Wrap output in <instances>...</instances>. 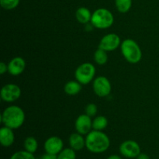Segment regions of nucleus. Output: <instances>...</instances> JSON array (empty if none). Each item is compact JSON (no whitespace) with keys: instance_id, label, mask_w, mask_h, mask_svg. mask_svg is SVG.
<instances>
[{"instance_id":"f257e3e1","label":"nucleus","mask_w":159,"mask_h":159,"mask_svg":"<svg viewBox=\"0 0 159 159\" xmlns=\"http://www.w3.org/2000/svg\"><path fill=\"white\" fill-rule=\"evenodd\" d=\"M110 145V138L101 130H93L85 137V148L92 153H103L108 150Z\"/></svg>"},{"instance_id":"f03ea898","label":"nucleus","mask_w":159,"mask_h":159,"mask_svg":"<svg viewBox=\"0 0 159 159\" xmlns=\"http://www.w3.org/2000/svg\"><path fill=\"white\" fill-rule=\"evenodd\" d=\"M25 113L21 107L18 106H9L2 111L1 121L3 125L12 130L19 129L25 122Z\"/></svg>"},{"instance_id":"7ed1b4c3","label":"nucleus","mask_w":159,"mask_h":159,"mask_svg":"<svg viewBox=\"0 0 159 159\" xmlns=\"http://www.w3.org/2000/svg\"><path fill=\"white\" fill-rule=\"evenodd\" d=\"M120 51L123 57L130 64H137L142 58V51L135 40L126 39L121 42Z\"/></svg>"},{"instance_id":"20e7f679","label":"nucleus","mask_w":159,"mask_h":159,"mask_svg":"<svg viewBox=\"0 0 159 159\" xmlns=\"http://www.w3.org/2000/svg\"><path fill=\"white\" fill-rule=\"evenodd\" d=\"M114 23V16L109 9L99 8L96 9L92 15L90 23L93 27L99 30L110 28Z\"/></svg>"},{"instance_id":"39448f33","label":"nucleus","mask_w":159,"mask_h":159,"mask_svg":"<svg viewBox=\"0 0 159 159\" xmlns=\"http://www.w3.org/2000/svg\"><path fill=\"white\" fill-rule=\"evenodd\" d=\"M96 71V68L93 64L85 62L77 67L75 71V78L82 85H87L93 81Z\"/></svg>"},{"instance_id":"423d86ee","label":"nucleus","mask_w":159,"mask_h":159,"mask_svg":"<svg viewBox=\"0 0 159 159\" xmlns=\"http://www.w3.org/2000/svg\"><path fill=\"white\" fill-rule=\"evenodd\" d=\"M21 89L16 84L9 83L3 85L0 92L2 100L6 102H13L21 96Z\"/></svg>"},{"instance_id":"0eeeda50","label":"nucleus","mask_w":159,"mask_h":159,"mask_svg":"<svg viewBox=\"0 0 159 159\" xmlns=\"http://www.w3.org/2000/svg\"><path fill=\"white\" fill-rule=\"evenodd\" d=\"M93 89L95 94L101 98L107 97L110 94L112 85L110 80L105 76H99L93 80Z\"/></svg>"},{"instance_id":"6e6552de","label":"nucleus","mask_w":159,"mask_h":159,"mask_svg":"<svg viewBox=\"0 0 159 159\" xmlns=\"http://www.w3.org/2000/svg\"><path fill=\"white\" fill-rule=\"evenodd\" d=\"M120 37L114 33L106 34L102 37L99 43V48L104 50L107 52L113 51L117 49L121 44Z\"/></svg>"},{"instance_id":"1a4fd4ad","label":"nucleus","mask_w":159,"mask_h":159,"mask_svg":"<svg viewBox=\"0 0 159 159\" xmlns=\"http://www.w3.org/2000/svg\"><path fill=\"white\" fill-rule=\"evenodd\" d=\"M120 152L125 158H134L141 153V147L137 141L127 140L120 144Z\"/></svg>"},{"instance_id":"9d476101","label":"nucleus","mask_w":159,"mask_h":159,"mask_svg":"<svg viewBox=\"0 0 159 159\" xmlns=\"http://www.w3.org/2000/svg\"><path fill=\"white\" fill-rule=\"evenodd\" d=\"M75 128L78 133L82 135H87L93 130V120L87 114H81L76 118Z\"/></svg>"},{"instance_id":"9b49d317","label":"nucleus","mask_w":159,"mask_h":159,"mask_svg":"<svg viewBox=\"0 0 159 159\" xmlns=\"http://www.w3.org/2000/svg\"><path fill=\"white\" fill-rule=\"evenodd\" d=\"M43 148L46 153L57 155L64 149V142L59 137H50L45 141Z\"/></svg>"},{"instance_id":"f8f14e48","label":"nucleus","mask_w":159,"mask_h":159,"mask_svg":"<svg viewBox=\"0 0 159 159\" xmlns=\"http://www.w3.org/2000/svg\"><path fill=\"white\" fill-rule=\"evenodd\" d=\"M26 68V61L21 57H15L8 63V72L12 76L21 75Z\"/></svg>"},{"instance_id":"ddd939ff","label":"nucleus","mask_w":159,"mask_h":159,"mask_svg":"<svg viewBox=\"0 0 159 159\" xmlns=\"http://www.w3.org/2000/svg\"><path fill=\"white\" fill-rule=\"evenodd\" d=\"M15 141V134L13 130L9 127L3 126L0 129V143L2 146L9 148L13 144Z\"/></svg>"},{"instance_id":"4468645a","label":"nucleus","mask_w":159,"mask_h":159,"mask_svg":"<svg viewBox=\"0 0 159 159\" xmlns=\"http://www.w3.org/2000/svg\"><path fill=\"white\" fill-rule=\"evenodd\" d=\"M68 143L70 148L73 150L75 152L81 151L85 147V138H83V135L76 132L70 135L68 138Z\"/></svg>"},{"instance_id":"2eb2a0df","label":"nucleus","mask_w":159,"mask_h":159,"mask_svg":"<svg viewBox=\"0 0 159 159\" xmlns=\"http://www.w3.org/2000/svg\"><path fill=\"white\" fill-rule=\"evenodd\" d=\"M92 15H93V13L86 7H79L75 12V18L77 21L79 23L85 25L90 23Z\"/></svg>"},{"instance_id":"dca6fc26","label":"nucleus","mask_w":159,"mask_h":159,"mask_svg":"<svg viewBox=\"0 0 159 159\" xmlns=\"http://www.w3.org/2000/svg\"><path fill=\"white\" fill-rule=\"evenodd\" d=\"M82 90V84L77 80L69 81L64 86V91L68 96H75Z\"/></svg>"},{"instance_id":"f3484780","label":"nucleus","mask_w":159,"mask_h":159,"mask_svg":"<svg viewBox=\"0 0 159 159\" xmlns=\"http://www.w3.org/2000/svg\"><path fill=\"white\" fill-rule=\"evenodd\" d=\"M108 120L104 116H97L93 120V130H102L107 128Z\"/></svg>"},{"instance_id":"a211bd4d","label":"nucleus","mask_w":159,"mask_h":159,"mask_svg":"<svg viewBox=\"0 0 159 159\" xmlns=\"http://www.w3.org/2000/svg\"><path fill=\"white\" fill-rule=\"evenodd\" d=\"M23 147L26 152L34 154L38 148V142L34 137H27L24 140Z\"/></svg>"},{"instance_id":"6ab92c4d","label":"nucleus","mask_w":159,"mask_h":159,"mask_svg":"<svg viewBox=\"0 0 159 159\" xmlns=\"http://www.w3.org/2000/svg\"><path fill=\"white\" fill-rule=\"evenodd\" d=\"M93 58H94L95 62L99 65H103L108 61V55L107 52L101 48H98V49L95 51L93 54Z\"/></svg>"},{"instance_id":"aec40b11","label":"nucleus","mask_w":159,"mask_h":159,"mask_svg":"<svg viewBox=\"0 0 159 159\" xmlns=\"http://www.w3.org/2000/svg\"><path fill=\"white\" fill-rule=\"evenodd\" d=\"M115 6L118 12L126 13L129 12L132 6V0H115Z\"/></svg>"},{"instance_id":"412c9836","label":"nucleus","mask_w":159,"mask_h":159,"mask_svg":"<svg viewBox=\"0 0 159 159\" xmlns=\"http://www.w3.org/2000/svg\"><path fill=\"white\" fill-rule=\"evenodd\" d=\"M57 159H76L75 151L71 148H64L57 155Z\"/></svg>"},{"instance_id":"4be33fe9","label":"nucleus","mask_w":159,"mask_h":159,"mask_svg":"<svg viewBox=\"0 0 159 159\" xmlns=\"http://www.w3.org/2000/svg\"><path fill=\"white\" fill-rule=\"evenodd\" d=\"M9 159H36L34 154L24 151H19L11 155Z\"/></svg>"},{"instance_id":"5701e85b","label":"nucleus","mask_w":159,"mask_h":159,"mask_svg":"<svg viewBox=\"0 0 159 159\" xmlns=\"http://www.w3.org/2000/svg\"><path fill=\"white\" fill-rule=\"evenodd\" d=\"M20 0H0V5L6 10H12L16 9L20 4Z\"/></svg>"},{"instance_id":"b1692460","label":"nucleus","mask_w":159,"mask_h":159,"mask_svg":"<svg viewBox=\"0 0 159 159\" xmlns=\"http://www.w3.org/2000/svg\"><path fill=\"white\" fill-rule=\"evenodd\" d=\"M98 111L97 106L95 103H89L85 108V113L88 116L93 117L96 115Z\"/></svg>"},{"instance_id":"393cba45","label":"nucleus","mask_w":159,"mask_h":159,"mask_svg":"<svg viewBox=\"0 0 159 159\" xmlns=\"http://www.w3.org/2000/svg\"><path fill=\"white\" fill-rule=\"evenodd\" d=\"M8 71V65H6L4 61H2L0 63V74L4 75Z\"/></svg>"},{"instance_id":"a878e982","label":"nucleus","mask_w":159,"mask_h":159,"mask_svg":"<svg viewBox=\"0 0 159 159\" xmlns=\"http://www.w3.org/2000/svg\"><path fill=\"white\" fill-rule=\"evenodd\" d=\"M40 159H57V155L46 153L45 155H42Z\"/></svg>"},{"instance_id":"bb28decb","label":"nucleus","mask_w":159,"mask_h":159,"mask_svg":"<svg viewBox=\"0 0 159 159\" xmlns=\"http://www.w3.org/2000/svg\"><path fill=\"white\" fill-rule=\"evenodd\" d=\"M137 159H150V157L145 153H140L139 155L137 157Z\"/></svg>"},{"instance_id":"cd10ccee","label":"nucleus","mask_w":159,"mask_h":159,"mask_svg":"<svg viewBox=\"0 0 159 159\" xmlns=\"http://www.w3.org/2000/svg\"><path fill=\"white\" fill-rule=\"evenodd\" d=\"M107 159H122V158H121L120 156H119V155H110V156H109Z\"/></svg>"}]
</instances>
